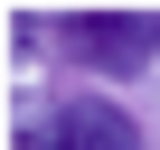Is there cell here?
Returning a JSON list of instances; mask_svg holds the SVG:
<instances>
[{
  "label": "cell",
  "instance_id": "obj_1",
  "mask_svg": "<svg viewBox=\"0 0 160 150\" xmlns=\"http://www.w3.org/2000/svg\"><path fill=\"white\" fill-rule=\"evenodd\" d=\"M57 47L94 75H132V66L160 56V10H85V19L57 28Z\"/></svg>",
  "mask_w": 160,
  "mask_h": 150
},
{
  "label": "cell",
  "instance_id": "obj_2",
  "mask_svg": "<svg viewBox=\"0 0 160 150\" xmlns=\"http://www.w3.org/2000/svg\"><path fill=\"white\" fill-rule=\"evenodd\" d=\"M19 150H141V131L104 94H57L38 122H19Z\"/></svg>",
  "mask_w": 160,
  "mask_h": 150
}]
</instances>
